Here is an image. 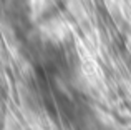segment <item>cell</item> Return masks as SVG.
Listing matches in <instances>:
<instances>
[{"label":"cell","mask_w":131,"mask_h":130,"mask_svg":"<svg viewBox=\"0 0 131 130\" xmlns=\"http://www.w3.org/2000/svg\"><path fill=\"white\" fill-rule=\"evenodd\" d=\"M77 65L73 55L63 43H47L42 50V70L50 80H65L71 77Z\"/></svg>","instance_id":"1"}]
</instances>
